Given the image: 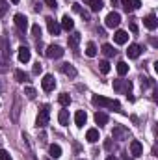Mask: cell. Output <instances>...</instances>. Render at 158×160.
Listing matches in <instances>:
<instances>
[{
	"label": "cell",
	"mask_w": 158,
	"mask_h": 160,
	"mask_svg": "<svg viewBox=\"0 0 158 160\" xmlns=\"http://www.w3.org/2000/svg\"><path fill=\"white\" fill-rule=\"evenodd\" d=\"M93 104H95V106H101V108H112V110H116V112H121L119 101L102 97V95H95V97H93Z\"/></svg>",
	"instance_id": "6da1fadb"
},
{
	"label": "cell",
	"mask_w": 158,
	"mask_h": 160,
	"mask_svg": "<svg viewBox=\"0 0 158 160\" xmlns=\"http://www.w3.org/2000/svg\"><path fill=\"white\" fill-rule=\"evenodd\" d=\"M48 119H50V106L48 104H43L39 110V114H37V128H45L47 125H48Z\"/></svg>",
	"instance_id": "7a4b0ae2"
},
{
	"label": "cell",
	"mask_w": 158,
	"mask_h": 160,
	"mask_svg": "<svg viewBox=\"0 0 158 160\" xmlns=\"http://www.w3.org/2000/svg\"><path fill=\"white\" fill-rule=\"evenodd\" d=\"M63 52H65V50H63L60 45H48L47 50H45V56L50 58V60H58V58L63 56Z\"/></svg>",
	"instance_id": "3957f363"
},
{
	"label": "cell",
	"mask_w": 158,
	"mask_h": 160,
	"mask_svg": "<svg viewBox=\"0 0 158 160\" xmlns=\"http://www.w3.org/2000/svg\"><path fill=\"white\" fill-rule=\"evenodd\" d=\"M119 22H121V15H119L117 11H112V13H108V15H106V19H104V24H106V28H117Z\"/></svg>",
	"instance_id": "277c9868"
},
{
	"label": "cell",
	"mask_w": 158,
	"mask_h": 160,
	"mask_svg": "<svg viewBox=\"0 0 158 160\" xmlns=\"http://www.w3.org/2000/svg\"><path fill=\"white\" fill-rule=\"evenodd\" d=\"M112 136H114V140H128L130 132H128L126 127H123V125H116L114 130H112Z\"/></svg>",
	"instance_id": "5b68a950"
},
{
	"label": "cell",
	"mask_w": 158,
	"mask_h": 160,
	"mask_svg": "<svg viewBox=\"0 0 158 160\" xmlns=\"http://www.w3.org/2000/svg\"><path fill=\"white\" fill-rule=\"evenodd\" d=\"M13 21H15V26H17L21 32H26V30H28V17H26V15L17 13V15L13 17Z\"/></svg>",
	"instance_id": "8992f818"
},
{
	"label": "cell",
	"mask_w": 158,
	"mask_h": 160,
	"mask_svg": "<svg viewBox=\"0 0 158 160\" xmlns=\"http://www.w3.org/2000/svg\"><path fill=\"white\" fill-rule=\"evenodd\" d=\"M41 88L45 89V91H52L54 88H56V80L52 75H45L43 80H41Z\"/></svg>",
	"instance_id": "52a82bcc"
},
{
	"label": "cell",
	"mask_w": 158,
	"mask_h": 160,
	"mask_svg": "<svg viewBox=\"0 0 158 160\" xmlns=\"http://www.w3.org/2000/svg\"><path fill=\"white\" fill-rule=\"evenodd\" d=\"M114 89H116V91H125V93H130L132 84H130L128 80H114Z\"/></svg>",
	"instance_id": "ba28073f"
},
{
	"label": "cell",
	"mask_w": 158,
	"mask_h": 160,
	"mask_svg": "<svg viewBox=\"0 0 158 160\" xmlns=\"http://www.w3.org/2000/svg\"><path fill=\"white\" fill-rule=\"evenodd\" d=\"M121 4H123V8H125L126 13H132V11H136V9L141 6L140 0H121Z\"/></svg>",
	"instance_id": "9c48e42d"
},
{
	"label": "cell",
	"mask_w": 158,
	"mask_h": 160,
	"mask_svg": "<svg viewBox=\"0 0 158 160\" xmlns=\"http://www.w3.org/2000/svg\"><path fill=\"white\" fill-rule=\"evenodd\" d=\"M47 28H48V32H50L52 36H58V34H60V30H62V26H60L52 17H47Z\"/></svg>",
	"instance_id": "30bf717a"
},
{
	"label": "cell",
	"mask_w": 158,
	"mask_h": 160,
	"mask_svg": "<svg viewBox=\"0 0 158 160\" xmlns=\"http://www.w3.org/2000/svg\"><path fill=\"white\" fill-rule=\"evenodd\" d=\"M30 58H32V52H30V48L22 45V47L19 48V62H21V63H28V62H30Z\"/></svg>",
	"instance_id": "8fae6325"
},
{
	"label": "cell",
	"mask_w": 158,
	"mask_h": 160,
	"mask_svg": "<svg viewBox=\"0 0 158 160\" xmlns=\"http://www.w3.org/2000/svg\"><path fill=\"white\" fill-rule=\"evenodd\" d=\"M126 54H128V58H130V60H136V58H140V54H141V47H140V45H136V43H132V45H128Z\"/></svg>",
	"instance_id": "7c38bea8"
},
{
	"label": "cell",
	"mask_w": 158,
	"mask_h": 160,
	"mask_svg": "<svg viewBox=\"0 0 158 160\" xmlns=\"http://www.w3.org/2000/svg\"><path fill=\"white\" fill-rule=\"evenodd\" d=\"M60 69H62V73H63V75H67V77H71V78H75V77L78 75V73H77V69H75L71 63H62V65H60Z\"/></svg>",
	"instance_id": "4fadbf2b"
},
{
	"label": "cell",
	"mask_w": 158,
	"mask_h": 160,
	"mask_svg": "<svg viewBox=\"0 0 158 160\" xmlns=\"http://www.w3.org/2000/svg\"><path fill=\"white\" fill-rule=\"evenodd\" d=\"M130 153H132L134 157H140V155H143V145H141L138 140H132V142H130Z\"/></svg>",
	"instance_id": "5bb4252c"
},
{
	"label": "cell",
	"mask_w": 158,
	"mask_h": 160,
	"mask_svg": "<svg viewBox=\"0 0 158 160\" xmlns=\"http://www.w3.org/2000/svg\"><path fill=\"white\" fill-rule=\"evenodd\" d=\"M114 41H116L117 45H125V43L128 41V34H126L125 30H117V32L114 34Z\"/></svg>",
	"instance_id": "9a60e30c"
},
{
	"label": "cell",
	"mask_w": 158,
	"mask_h": 160,
	"mask_svg": "<svg viewBox=\"0 0 158 160\" xmlns=\"http://www.w3.org/2000/svg\"><path fill=\"white\" fill-rule=\"evenodd\" d=\"M63 30H67V32H71L73 28H75V22H73V19L69 17V15H63L62 17V24H60Z\"/></svg>",
	"instance_id": "2e32d148"
},
{
	"label": "cell",
	"mask_w": 158,
	"mask_h": 160,
	"mask_svg": "<svg viewBox=\"0 0 158 160\" xmlns=\"http://www.w3.org/2000/svg\"><path fill=\"white\" fill-rule=\"evenodd\" d=\"M143 24H145L149 30H156L158 21H156V17H155V15H147V17L143 19Z\"/></svg>",
	"instance_id": "e0dca14e"
},
{
	"label": "cell",
	"mask_w": 158,
	"mask_h": 160,
	"mask_svg": "<svg viewBox=\"0 0 158 160\" xmlns=\"http://www.w3.org/2000/svg\"><path fill=\"white\" fill-rule=\"evenodd\" d=\"M86 140H87L89 143L99 142V130H97V128H89V130L86 132Z\"/></svg>",
	"instance_id": "ac0fdd59"
},
{
	"label": "cell",
	"mask_w": 158,
	"mask_h": 160,
	"mask_svg": "<svg viewBox=\"0 0 158 160\" xmlns=\"http://www.w3.org/2000/svg\"><path fill=\"white\" fill-rule=\"evenodd\" d=\"M86 121H87L86 112H84V110H78V112L75 114V123H77L78 127H84V125H86Z\"/></svg>",
	"instance_id": "d6986e66"
},
{
	"label": "cell",
	"mask_w": 158,
	"mask_h": 160,
	"mask_svg": "<svg viewBox=\"0 0 158 160\" xmlns=\"http://www.w3.org/2000/svg\"><path fill=\"white\" fill-rule=\"evenodd\" d=\"M84 2L89 6L91 11H101L102 9V0H84Z\"/></svg>",
	"instance_id": "ffe728a7"
},
{
	"label": "cell",
	"mask_w": 158,
	"mask_h": 160,
	"mask_svg": "<svg viewBox=\"0 0 158 160\" xmlns=\"http://www.w3.org/2000/svg\"><path fill=\"white\" fill-rule=\"evenodd\" d=\"M78 43H80V34H78V32H75V34H71V36H69V47H71L73 50H77V48H78Z\"/></svg>",
	"instance_id": "44dd1931"
},
{
	"label": "cell",
	"mask_w": 158,
	"mask_h": 160,
	"mask_svg": "<svg viewBox=\"0 0 158 160\" xmlns=\"http://www.w3.org/2000/svg\"><path fill=\"white\" fill-rule=\"evenodd\" d=\"M48 153H50L52 158H60V157H62V147L56 145V143H52V145L48 147Z\"/></svg>",
	"instance_id": "7402d4cb"
},
{
	"label": "cell",
	"mask_w": 158,
	"mask_h": 160,
	"mask_svg": "<svg viewBox=\"0 0 158 160\" xmlns=\"http://www.w3.org/2000/svg\"><path fill=\"white\" fill-rule=\"evenodd\" d=\"M73 9L78 13V15L82 17V19H84V21H89V13H87L86 9H82V6H80L78 2H77V4H73Z\"/></svg>",
	"instance_id": "603a6c76"
},
{
	"label": "cell",
	"mask_w": 158,
	"mask_h": 160,
	"mask_svg": "<svg viewBox=\"0 0 158 160\" xmlns=\"http://www.w3.org/2000/svg\"><path fill=\"white\" fill-rule=\"evenodd\" d=\"M95 123H97L99 127L106 125V123H108V116H106L104 112H97V114H95Z\"/></svg>",
	"instance_id": "cb8c5ba5"
},
{
	"label": "cell",
	"mask_w": 158,
	"mask_h": 160,
	"mask_svg": "<svg viewBox=\"0 0 158 160\" xmlns=\"http://www.w3.org/2000/svg\"><path fill=\"white\" fill-rule=\"evenodd\" d=\"M102 54H104V56H108V58H112V56H116V48H114L112 45L104 43V45H102Z\"/></svg>",
	"instance_id": "d4e9b609"
},
{
	"label": "cell",
	"mask_w": 158,
	"mask_h": 160,
	"mask_svg": "<svg viewBox=\"0 0 158 160\" xmlns=\"http://www.w3.org/2000/svg\"><path fill=\"white\" fill-rule=\"evenodd\" d=\"M58 121H60V125H69V112L67 110H60Z\"/></svg>",
	"instance_id": "484cf974"
},
{
	"label": "cell",
	"mask_w": 158,
	"mask_h": 160,
	"mask_svg": "<svg viewBox=\"0 0 158 160\" xmlns=\"http://www.w3.org/2000/svg\"><path fill=\"white\" fill-rule=\"evenodd\" d=\"M86 56H89V58H95V56H97V47H95V43H87V47H86Z\"/></svg>",
	"instance_id": "4316f807"
},
{
	"label": "cell",
	"mask_w": 158,
	"mask_h": 160,
	"mask_svg": "<svg viewBox=\"0 0 158 160\" xmlns=\"http://www.w3.org/2000/svg\"><path fill=\"white\" fill-rule=\"evenodd\" d=\"M99 69H101V73H102V75H108V73H110V62H108V60L99 62Z\"/></svg>",
	"instance_id": "83f0119b"
},
{
	"label": "cell",
	"mask_w": 158,
	"mask_h": 160,
	"mask_svg": "<svg viewBox=\"0 0 158 160\" xmlns=\"http://www.w3.org/2000/svg\"><path fill=\"white\" fill-rule=\"evenodd\" d=\"M117 73L121 77H125V75L128 73V63H126V62H119L117 63Z\"/></svg>",
	"instance_id": "f1b7e54d"
},
{
	"label": "cell",
	"mask_w": 158,
	"mask_h": 160,
	"mask_svg": "<svg viewBox=\"0 0 158 160\" xmlns=\"http://www.w3.org/2000/svg\"><path fill=\"white\" fill-rule=\"evenodd\" d=\"M58 101H60L62 106H69V104H71V97H69L67 93H62V95L58 97Z\"/></svg>",
	"instance_id": "f546056e"
},
{
	"label": "cell",
	"mask_w": 158,
	"mask_h": 160,
	"mask_svg": "<svg viewBox=\"0 0 158 160\" xmlns=\"http://www.w3.org/2000/svg\"><path fill=\"white\" fill-rule=\"evenodd\" d=\"M24 95H26V97H28V99H30V101H34V99H36V95H37V93H36V89H34V88H32V86H28V88H24Z\"/></svg>",
	"instance_id": "4dcf8cb0"
},
{
	"label": "cell",
	"mask_w": 158,
	"mask_h": 160,
	"mask_svg": "<svg viewBox=\"0 0 158 160\" xmlns=\"http://www.w3.org/2000/svg\"><path fill=\"white\" fill-rule=\"evenodd\" d=\"M15 80H17V82H24V80H28V75H26L24 71L17 69V71H15Z\"/></svg>",
	"instance_id": "1f68e13d"
},
{
	"label": "cell",
	"mask_w": 158,
	"mask_h": 160,
	"mask_svg": "<svg viewBox=\"0 0 158 160\" xmlns=\"http://www.w3.org/2000/svg\"><path fill=\"white\" fill-rule=\"evenodd\" d=\"M7 9H9V4L6 0H0V17H4L7 13Z\"/></svg>",
	"instance_id": "d6a6232c"
},
{
	"label": "cell",
	"mask_w": 158,
	"mask_h": 160,
	"mask_svg": "<svg viewBox=\"0 0 158 160\" xmlns=\"http://www.w3.org/2000/svg\"><path fill=\"white\" fill-rule=\"evenodd\" d=\"M32 36L37 38V39H41V26L39 24H34V26H32Z\"/></svg>",
	"instance_id": "836d02e7"
},
{
	"label": "cell",
	"mask_w": 158,
	"mask_h": 160,
	"mask_svg": "<svg viewBox=\"0 0 158 160\" xmlns=\"http://www.w3.org/2000/svg\"><path fill=\"white\" fill-rule=\"evenodd\" d=\"M6 65H7V60L0 56V73H6V71H7V67H6Z\"/></svg>",
	"instance_id": "e575fe53"
},
{
	"label": "cell",
	"mask_w": 158,
	"mask_h": 160,
	"mask_svg": "<svg viewBox=\"0 0 158 160\" xmlns=\"http://www.w3.org/2000/svg\"><path fill=\"white\" fill-rule=\"evenodd\" d=\"M0 160H13V158H11V155L6 149H0Z\"/></svg>",
	"instance_id": "d590c367"
},
{
	"label": "cell",
	"mask_w": 158,
	"mask_h": 160,
	"mask_svg": "<svg viewBox=\"0 0 158 160\" xmlns=\"http://www.w3.org/2000/svg\"><path fill=\"white\" fill-rule=\"evenodd\" d=\"M45 4H47L48 8H52V9H56V8H58V4H56V0H45Z\"/></svg>",
	"instance_id": "8d00e7d4"
},
{
	"label": "cell",
	"mask_w": 158,
	"mask_h": 160,
	"mask_svg": "<svg viewBox=\"0 0 158 160\" xmlns=\"http://www.w3.org/2000/svg\"><path fill=\"white\" fill-rule=\"evenodd\" d=\"M41 71H43V65H41V63H36V65H34V75H39Z\"/></svg>",
	"instance_id": "74e56055"
},
{
	"label": "cell",
	"mask_w": 158,
	"mask_h": 160,
	"mask_svg": "<svg viewBox=\"0 0 158 160\" xmlns=\"http://www.w3.org/2000/svg\"><path fill=\"white\" fill-rule=\"evenodd\" d=\"M130 32L132 34H138V24L136 22H130Z\"/></svg>",
	"instance_id": "f35d334b"
},
{
	"label": "cell",
	"mask_w": 158,
	"mask_h": 160,
	"mask_svg": "<svg viewBox=\"0 0 158 160\" xmlns=\"http://www.w3.org/2000/svg\"><path fill=\"white\" fill-rule=\"evenodd\" d=\"M104 147H106L108 151H112V147H114V143H112V140H106V142H104Z\"/></svg>",
	"instance_id": "ab89813d"
},
{
	"label": "cell",
	"mask_w": 158,
	"mask_h": 160,
	"mask_svg": "<svg viewBox=\"0 0 158 160\" xmlns=\"http://www.w3.org/2000/svg\"><path fill=\"white\" fill-rule=\"evenodd\" d=\"M110 4H112L114 8H117V6H119V0H110Z\"/></svg>",
	"instance_id": "60d3db41"
},
{
	"label": "cell",
	"mask_w": 158,
	"mask_h": 160,
	"mask_svg": "<svg viewBox=\"0 0 158 160\" xmlns=\"http://www.w3.org/2000/svg\"><path fill=\"white\" fill-rule=\"evenodd\" d=\"M6 89V84H4V80H0V91H4Z\"/></svg>",
	"instance_id": "b9f144b4"
},
{
	"label": "cell",
	"mask_w": 158,
	"mask_h": 160,
	"mask_svg": "<svg viewBox=\"0 0 158 160\" xmlns=\"http://www.w3.org/2000/svg\"><path fill=\"white\" fill-rule=\"evenodd\" d=\"M106 160H117V158H116V157H108Z\"/></svg>",
	"instance_id": "7bdbcfd3"
},
{
	"label": "cell",
	"mask_w": 158,
	"mask_h": 160,
	"mask_svg": "<svg viewBox=\"0 0 158 160\" xmlns=\"http://www.w3.org/2000/svg\"><path fill=\"white\" fill-rule=\"evenodd\" d=\"M9 2H13V4H19V0H9Z\"/></svg>",
	"instance_id": "ee69618b"
},
{
	"label": "cell",
	"mask_w": 158,
	"mask_h": 160,
	"mask_svg": "<svg viewBox=\"0 0 158 160\" xmlns=\"http://www.w3.org/2000/svg\"><path fill=\"white\" fill-rule=\"evenodd\" d=\"M0 143H2V140H0Z\"/></svg>",
	"instance_id": "f6af8a7d"
},
{
	"label": "cell",
	"mask_w": 158,
	"mask_h": 160,
	"mask_svg": "<svg viewBox=\"0 0 158 160\" xmlns=\"http://www.w3.org/2000/svg\"><path fill=\"white\" fill-rule=\"evenodd\" d=\"M45 160H48V158H45Z\"/></svg>",
	"instance_id": "bcb514c9"
},
{
	"label": "cell",
	"mask_w": 158,
	"mask_h": 160,
	"mask_svg": "<svg viewBox=\"0 0 158 160\" xmlns=\"http://www.w3.org/2000/svg\"><path fill=\"white\" fill-rule=\"evenodd\" d=\"M80 160H84V158H80Z\"/></svg>",
	"instance_id": "7dc6e473"
}]
</instances>
